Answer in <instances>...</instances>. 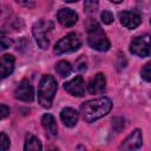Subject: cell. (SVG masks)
I'll list each match as a JSON object with an SVG mask.
<instances>
[{
  "mask_svg": "<svg viewBox=\"0 0 151 151\" xmlns=\"http://www.w3.org/2000/svg\"><path fill=\"white\" fill-rule=\"evenodd\" d=\"M47 31H48V27H47V22L45 20H39L33 25L32 32H33V35L35 38V41L44 50L47 48L48 45H50V40H48V37H47Z\"/></svg>",
  "mask_w": 151,
  "mask_h": 151,
  "instance_id": "6",
  "label": "cell"
},
{
  "mask_svg": "<svg viewBox=\"0 0 151 151\" xmlns=\"http://www.w3.org/2000/svg\"><path fill=\"white\" fill-rule=\"evenodd\" d=\"M112 127L117 132H119L120 130H123L124 129V119H122V118H113L112 119Z\"/></svg>",
  "mask_w": 151,
  "mask_h": 151,
  "instance_id": "22",
  "label": "cell"
},
{
  "mask_svg": "<svg viewBox=\"0 0 151 151\" xmlns=\"http://www.w3.org/2000/svg\"><path fill=\"white\" fill-rule=\"evenodd\" d=\"M119 20L122 22V25L126 28H136L137 26L140 25L142 22V18L139 14L134 13V12H130V11H124L119 13Z\"/></svg>",
  "mask_w": 151,
  "mask_h": 151,
  "instance_id": "11",
  "label": "cell"
},
{
  "mask_svg": "<svg viewBox=\"0 0 151 151\" xmlns=\"http://www.w3.org/2000/svg\"><path fill=\"white\" fill-rule=\"evenodd\" d=\"M150 22H151V20H150Z\"/></svg>",
  "mask_w": 151,
  "mask_h": 151,
  "instance_id": "28",
  "label": "cell"
},
{
  "mask_svg": "<svg viewBox=\"0 0 151 151\" xmlns=\"http://www.w3.org/2000/svg\"><path fill=\"white\" fill-rule=\"evenodd\" d=\"M14 70V57L12 54H4L1 57V78L8 77Z\"/></svg>",
  "mask_w": 151,
  "mask_h": 151,
  "instance_id": "15",
  "label": "cell"
},
{
  "mask_svg": "<svg viewBox=\"0 0 151 151\" xmlns=\"http://www.w3.org/2000/svg\"><path fill=\"white\" fill-rule=\"evenodd\" d=\"M112 107V101L107 97H100L93 100H88L80 106V113L85 122L92 123L104 116H106Z\"/></svg>",
  "mask_w": 151,
  "mask_h": 151,
  "instance_id": "1",
  "label": "cell"
},
{
  "mask_svg": "<svg viewBox=\"0 0 151 151\" xmlns=\"http://www.w3.org/2000/svg\"><path fill=\"white\" fill-rule=\"evenodd\" d=\"M81 46V40L79 35L74 32L68 33L64 38H61L55 45H54V53L57 54H63V53H68V52H74L78 51Z\"/></svg>",
  "mask_w": 151,
  "mask_h": 151,
  "instance_id": "4",
  "label": "cell"
},
{
  "mask_svg": "<svg viewBox=\"0 0 151 151\" xmlns=\"http://www.w3.org/2000/svg\"><path fill=\"white\" fill-rule=\"evenodd\" d=\"M77 151H86V149H85L83 145H79V146L77 147Z\"/></svg>",
  "mask_w": 151,
  "mask_h": 151,
  "instance_id": "26",
  "label": "cell"
},
{
  "mask_svg": "<svg viewBox=\"0 0 151 151\" xmlns=\"http://www.w3.org/2000/svg\"><path fill=\"white\" fill-rule=\"evenodd\" d=\"M12 44H13V41H12L9 38H6V37H2V38H1V50L8 48Z\"/></svg>",
  "mask_w": 151,
  "mask_h": 151,
  "instance_id": "23",
  "label": "cell"
},
{
  "mask_svg": "<svg viewBox=\"0 0 151 151\" xmlns=\"http://www.w3.org/2000/svg\"><path fill=\"white\" fill-rule=\"evenodd\" d=\"M60 119H61V122L64 123L65 126L73 127L78 123L79 114H78V112L74 109H72V107H65L60 112Z\"/></svg>",
  "mask_w": 151,
  "mask_h": 151,
  "instance_id": "13",
  "label": "cell"
},
{
  "mask_svg": "<svg viewBox=\"0 0 151 151\" xmlns=\"http://www.w3.org/2000/svg\"><path fill=\"white\" fill-rule=\"evenodd\" d=\"M42 145L38 137L33 134H27L24 144V151H41Z\"/></svg>",
  "mask_w": 151,
  "mask_h": 151,
  "instance_id": "16",
  "label": "cell"
},
{
  "mask_svg": "<svg viewBox=\"0 0 151 151\" xmlns=\"http://www.w3.org/2000/svg\"><path fill=\"white\" fill-rule=\"evenodd\" d=\"M130 51L132 54L138 57L151 55V34H143L136 37L130 44Z\"/></svg>",
  "mask_w": 151,
  "mask_h": 151,
  "instance_id": "5",
  "label": "cell"
},
{
  "mask_svg": "<svg viewBox=\"0 0 151 151\" xmlns=\"http://www.w3.org/2000/svg\"><path fill=\"white\" fill-rule=\"evenodd\" d=\"M64 88L72 96L81 97L85 94V84L81 76H76L71 80L66 81L64 84Z\"/></svg>",
  "mask_w": 151,
  "mask_h": 151,
  "instance_id": "9",
  "label": "cell"
},
{
  "mask_svg": "<svg viewBox=\"0 0 151 151\" xmlns=\"http://www.w3.org/2000/svg\"><path fill=\"white\" fill-rule=\"evenodd\" d=\"M143 144V137L142 131L139 129H136L132 131L120 144L119 150L120 151H137Z\"/></svg>",
  "mask_w": 151,
  "mask_h": 151,
  "instance_id": "7",
  "label": "cell"
},
{
  "mask_svg": "<svg viewBox=\"0 0 151 151\" xmlns=\"http://www.w3.org/2000/svg\"><path fill=\"white\" fill-rule=\"evenodd\" d=\"M84 8L87 13H94L97 9H98V1H85L84 4Z\"/></svg>",
  "mask_w": 151,
  "mask_h": 151,
  "instance_id": "20",
  "label": "cell"
},
{
  "mask_svg": "<svg viewBox=\"0 0 151 151\" xmlns=\"http://www.w3.org/2000/svg\"><path fill=\"white\" fill-rule=\"evenodd\" d=\"M57 19L63 26L71 27L78 21V14L71 8H60L57 13Z\"/></svg>",
  "mask_w": 151,
  "mask_h": 151,
  "instance_id": "10",
  "label": "cell"
},
{
  "mask_svg": "<svg viewBox=\"0 0 151 151\" xmlns=\"http://www.w3.org/2000/svg\"><path fill=\"white\" fill-rule=\"evenodd\" d=\"M48 151H59V150H58V149H53V147H52V149H50Z\"/></svg>",
  "mask_w": 151,
  "mask_h": 151,
  "instance_id": "27",
  "label": "cell"
},
{
  "mask_svg": "<svg viewBox=\"0 0 151 151\" xmlns=\"http://www.w3.org/2000/svg\"><path fill=\"white\" fill-rule=\"evenodd\" d=\"M41 124H42V127L48 136H51V137L57 136V133H58L57 122L51 113H45L41 117Z\"/></svg>",
  "mask_w": 151,
  "mask_h": 151,
  "instance_id": "14",
  "label": "cell"
},
{
  "mask_svg": "<svg viewBox=\"0 0 151 151\" xmlns=\"http://www.w3.org/2000/svg\"><path fill=\"white\" fill-rule=\"evenodd\" d=\"M55 71L60 77H67L72 72V65L66 60H60L55 65Z\"/></svg>",
  "mask_w": 151,
  "mask_h": 151,
  "instance_id": "17",
  "label": "cell"
},
{
  "mask_svg": "<svg viewBox=\"0 0 151 151\" xmlns=\"http://www.w3.org/2000/svg\"><path fill=\"white\" fill-rule=\"evenodd\" d=\"M0 109H1V112H0V113H1V119H5V118L9 114V109H8L5 104H1V105H0Z\"/></svg>",
  "mask_w": 151,
  "mask_h": 151,
  "instance_id": "24",
  "label": "cell"
},
{
  "mask_svg": "<svg viewBox=\"0 0 151 151\" xmlns=\"http://www.w3.org/2000/svg\"><path fill=\"white\" fill-rule=\"evenodd\" d=\"M14 97L22 101H32L34 98V91L31 83L27 79H22L14 90Z\"/></svg>",
  "mask_w": 151,
  "mask_h": 151,
  "instance_id": "8",
  "label": "cell"
},
{
  "mask_svg": "<svg viewBox=\"0 0 151 151\" xmlns=\"http://www.w3.org/2000/svg\"><path fill=\"white\" fill-rule=\"evenodd\" d=\"M18 2L21 5H25V6H34V2H24V1H19V0H18Z\"/></svg>",
  "mask_w": 151,
  "mask_h": 151,
  "instance_id": "25",
  "label": "cell"
},
{
  "mask_svg": "<svg viewBox=\"0 0 151 151\" xmlns=\"http://www.w3.org/2000/svg\"><path fill=\"white\" fill-rule=\"evenodd\" d=\"M100 19H101V21H103L104 24L109 25V24H111V22L113 21V14H112L110 11H104V12L100 14Z\"/></svg>",
  "mask_w": 151,
  "mask_h": 151,
  "instance_id": "21",
  "label": "cell"
},
{
  "mask_svg": "<svg viewBox=\"0 0 151 151\" xmlns=\"http://www.w3.org/2000/svg\"><path fill=\"white\" fill-rule=\"evenodd\" d=\"M86 31H87V42L93 50H97L99 52H105L110 48V41L105 32L97 21L90 20L86 24Z\"/></svg>",
  "mask_w": 151,
  "mask_h": 151,
  "instance_id": "2",
  "label": "cell"
},
{
  "mask_svg": "<svg viewBox=\"0 0 151 151\" xmlns=\"http://www.w3.org/2000/svg\"><path fill=\"white\" fill-rule=\"evenodd\" d=\"M140 76L145 81H151V61L145 64L140 70Z\"/></svg>",
  "mask_w": 151,
  "mask_h": 151,
  "instance_id": "18",
  "label": "cell"
},
{
  "mask_svg": "<svg viewBox=\"0 0 151 151\" xmlns=\"http://www.w3.org/2000/svg\"><path fill=\"white\" fill-rule=\"evenodd\" d=\"M55 92H57V81H55V79L50 74L42 76V78L39 83V88H38V101H39V104L45 109H50L51 105H52Z\"/></svg>",
  "mask_w": 151,
  "mask_h": 151,
  "instance_id": "3",
  "label": "cell"
},
{
  "mask_svg": "<svg viewBox=\"0 0 151 151\" xmlns=\"http://www.w3.org/2000/svg\"><path fill=\"white\" fill-rule=\"evenodd\" d=\"M0 144H1V151H7V149H9L11 140L5 132L0 133Z\"/></svg>",
  "mask_w": 151,
  "mask_h": 151,
  "instance_id": "19",
  "label": "cell"
},
{
  "mask_svg": "<svg viewBox=\"0 0 151 151\" xmlns=\"http://www.w3.org/2000/svg\"><path fill=\"white\" fill-rule=\"evenodd\" d=\"M105 87H106V79H105V76L103 73L96 74L88 81V85H87V90L91 94L101 93V92H104Z\"/></svg>",
  "mask_w": 151,
  "mask_h": 151,
  "instance_id": "12",
  "label": "cell"
}]
</instances>
